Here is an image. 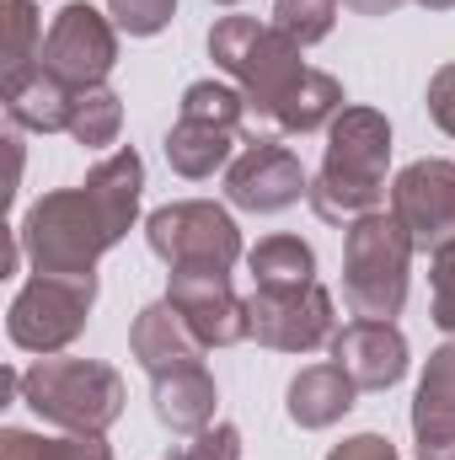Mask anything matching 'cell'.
<instances>
[{
	"mask_svg": "<svg viewBox=\"0 0 455 460\" xmlns=\"http://www.w3.org/2000/svg\"><path fill=\"white\" fill-rule=\"evenodd\" d=\"M386 166H391V123L375 108H343L327 128L322 172L311 177V215L327 226H353L386 204Z\"/></svg>",
	"mask_w": 455,
	"mask_h": 460,
	"instance_id": "cell-1",
	"label": "cell"
},
{
	"mask_svg": "<svg viewBox=\"0 0 455 460\" xmlns=\"http://www.w3.org/2000/svg\"><path fill=\"white\" fill-rule=\"evenodd\" d=\"M413 235L391 209H375L353 220L343 235V300L359 322H391L407 305V273H413Z\"/></svg>",
	"mask_w": 455,
	"mask_h": 460,
	"instance_id": "cell-2",
	"label": "cell"
},
{
	"mask_svg": "<svg viewBox=\"0 0 455 460\" xmlns=\"http://www.w3.org/2000/svg\"><path fill=\"white\" fill-rule=\"evenodd\" d=\"M210 59L241 86L246 108L268 123L306 75L300 43L290 32H279L273 22H257V16H220L210 32Z\"/></svg>",
	"mask_w": 455,
	"mask_h": 460,
	"instance_id": "cell-3",
	"label": "cell"
},
{
	"mask_svg": "<svg viewBox=\"0 0 455 460\" xmlns=\"http://www.w3.org/2000/svg\"><path fill=\"white\" fill-rule=\"evenodd\" d=\"M16 246L32 273H97L103 252H113L118 235L86 188H59L22 215Z\"/></svg>",
	"mask_w": 455,
	"mask_h": 460,
	"instance_id": "cell-4",
	"label": "cell"
},
{
	"mask_svg": "<svg viewBox=\"0 0 455 460\" xmlns=\"http://www.w3.org/2000/svg\"><path fill=\"white\" fill-rule=\"evenodd\" d=\"M22 402L65 434H108L123 418V375L97 358H38L22 375Z\"/></svg>",
	"mask_w": 455,
	"mask_h": 460,
	"instance_id": "cell-5",
	"label": "cell"
},
{
	"mask_svg": "<svg viewBox=\"0 0 455 460\" xmlns=\"http://www.w3.org/2000/svg\"><path fill=\"white\" fill-rule=\"evenodd\" d=\"M92 305H97V273H32L5 311V332L22 353L54 358L86 332Z\"/></svg>",
	"mask_w": 455,
	"mask_h": 460,
	"instance_id": "cell-6",
	"label": "cell"
},
{
	"mask_svg": "<svg viewBox=\"0 0 455 460\" xmlns=\"http://www.w3.org/2000/svg\"><path fill=\"white\" fill-rule=\"evenodd\" d=\"M145 241L166 268H220L230 273L241 262V230L230 220V209L188 199V204H166L145 220Z\"/></svg>",
	"mask_w": 455,
	"mask_h": 460,
	"instance_id": "cell-7",
	"label": "cell"
},
{
	"mask_svg": "<svg viewBox=\"0 0 455 460\" xmlns=\"http://www.w3.org/2000/svg\"><path fill=\"white\" fill-rule=\"evenodd\" d=\"M38 65H49V70H54L65 86H76V92H86V86H108V75H113V65H118L113 16H103V11L86 5V0L59 5V16H54L49 32H43V54H38Z\"/></svg>",
	"mask_w": 455,
	"mask_h": 460,
	"instance_id": "cell-8",
	"label": "cell"
},
{
	"mask_svg": "<svg viewBox=\"0 0 455 460\" xmlns=\"http://www.w3.org/2000/svg\"><path fill=\"white\" fill-rule=\"evenodd\" d=\"M252 311V338L273 353H317L322 343L338 338V316H333V295L322 284L306 289H257L246 300Z\"/></svg>",
	"mask_w": 455,
	"mask_h": 460,
	"instance_id": "cell-9",
	"label": "cell"
},
{
	"mask_svg": "<svg viewBox=\"0 0 455 460\" xmlns=\"http://www.w3.org/2000/svg\"><path fill=\"white\" fill-rule=\"evenodd\" d=\"M311 193V177L290 145L257 139L226 166V199L246 215H279Z\"/></svg>",
	"mask_w": 455,
	"mask_h": 460,
	"instance_id": "cell-10",
	"label": "cell"
},
{
	"mask_svg": "<svg viewBox=\"0 0 455 460\" xmlns=\"http://www.w3.org/2000/svg\"><path fill=\"white\" fill-rule=\"evenodd\" d=\"M166 300L183 311V322L199 332L204 348H230L252 338V311L230 289V273H220V268H172Z\"/></svg>",
	"mask_w": 455,
	"mask_h": 460,
	"instance_id": "cell-11",
	"label": "cell"
},
{
	"mask_svg": "<svg viewBox=\"0 0 455 460\" xmlns=\"http://www.w3.org/2000/svg\"><path fill=\"white\" fill-rule=\"evenodd\" d=\"M391 215L413 235L418 252H440L455 241V161H413L391 182Z\"/></svg>",
	"mask_w": 455,
	"mask_h": 460,
	"instance_id": "cell-12",
	"label": "cell"
},
{
	"mask_svg": "<svg viewBox=\"0 0 455 460\" xmlns=\"http://www.w3.org/2000/svg\"><path fill=\"white\" fill-rule=\"evenodd\" d=\"M333 364L353 375L359 391H391L407 375V338L397 322H348L333 338Z\"/></svg>",
	"mask_w": 455,
	"mask_h": 460,
	"instance_id": "cell-13",
	"label": "cell"
},
{
	"mask_svg": "<svg viewBox=\"0 0 455 460\" xmlns=\"http://www.w3.org/2000/svg\"><path fill=\"white\" fill-rule=\"evenodd\" d=\"M129 353L150 369V380H161V375H177V369L204 364L210 348L199 343V332L183 322V311H177L172 300H156V305H145V311L134 316V327H129Z\"/></svg>",
	"mask_w": 455,
	"mask_h": 460,
	"instance_id": "cell-14",
	"label": "cell"
},
{
	"mask_svg": "<svg viewBox=\"0 0 455 460\" xmlns=\"http://www.w3.org/2000/svg\"><path fill=\"white\" fill-rule=\"evenodd\" d=\"M0 102H5V118H11L16 128H32V134H59V128H70V102H76V86H65L49 65H27V70H11V75H5Z\"/></svg>",
	"mask_w": 455,
	"mask_h": 460,
	"instance_id": "cell-15",
	"label": "cell"
},
{
	"mask_svg": "<svg viewBox=\"0 0 455 460\" xmlns=\"http://www.w3.org/2000/svg\"><path fill=\"white\" fill-rule=\"evenodd\" d=\"M353 402H359V385H353V375L343 369V364H311V369H300L295 380H290V423L295 429H333L343 423L348 412H353Z\"/></svg>",
	"mask_w": 455,
	"mask_h": 460,
	"instance_id": "cell-16",
	"label": "cell"
},
{
	"mask_svg": "<svg viewBox=\"0 0 455 460\" xmlns=\"http://www.w3.org/2000/svg\"><path fill=\"white\" fill-rule=\"evenodd\" d=\"M215 402H220V391H215V380H210L204 364L177 369V375H161V380L150 385L156 423L172 429V434H199V429H210V423H215Z\"/></svg>",
	"mask_w": 455,
	"mask_h": 460,
	"instance_id": "cell-17",
	"label": "cell"
},
{
	"mask_svg": "<svg viewBox=\"0 0 455 460\" xmlns=\"http://www.w3.org/2000/svg\"><path fill=\"white\" fill-rule=\"evenodd\" d=\"M81 188L97 199V209L108 215L113 235L123 241L129 226H134V215H139V193H145V161H139V150H113L108 161H97L86 172Z\"/></svg>",
	"mask_w": 455,
	"mask_h": 460,
	"instance_id": "cell-18",
	"label": "cell"
},
{
	"mask_svg": "<svg viewBox=\"0 0 455 460\" xmlns=\"http://www.w3.org/2000/svg\"><path fill=\"white\" fill-rule=\"evenodd\" d=\"M230 145H236L230 128L199 123V118H177V123L166 128V161H172V172L188 177V182H204V177H215L220 166H230Z\"/></svg>",
	"mask_w": 455,
	"mask_h": 460,
	"instance_id": "cell-19",
	"label": "cell"
},
{
	"mask_svg": "<svg viewBox=\"0 0 455 460\" xmlns=\"http://www.w3.org/2000/svg\"><path fill=\"white\" fill-rule=\"evenodd\" d=\"M413 434L418 439H455V343L434 348L413 396Z\"/></svg>",
	"mask_w": 455,
	"mask_h": 460,
	"instance_id": "cell-20",
	"label": "cell"
},
{
	"mask_svg": "<svg viewBox=\"0 0 455 460\" xmlns=\"http://www.w3.org/2000/svg\"><path fill=\"white\" fill-rule=\"evenodd\" d=\"M246 268H252L257 289H306V284H317V252L300 235H263L246 252Z\"/></svg>",
	"mask_w": 455,
	"mask_h": 460,
	"instance_id": "cell-21",
	"label": "cell"
},
{
	"mask_svg": "<svg viewBox=\"0 0 455 460\" xmlns=\"http://www.w3.org/2000/svg\"><path fill=\"white\" fill-rule=\"evenodd\" d=\"M338 113H343V86L327 70H306L300 86L279 102L273 123H279L284 134H317V128H333Z\"/></svg>",
	"mask_w": 455,
	"mask_h": 460,
	"instance_id": "cell-22",
	"label": "cell"
},
{
	"mask_svg": "<svg viewBox=\"0 0 455 460\" xmlns=\"http://www.w3.org/2000/svg\"><path fill=\"white\" fill-rule=\"evenodd\" d=\"M118 128H123V102H118L113 86H86V92H76V102H70V139L76 145H86V150H103V145H113Z\"/></svg>",
	"mask_w": 455,
	"mask_h": 460,
	"instance_id": "cell-23",
	"label": "cell"
},
{
	"mask_svg": "<svg viewBox=\"0 0 455 460\" xmlns=\"http://www.w3.org/2000/svg\"><path fill=\"white\" fill-rule=\"evenodd\" d=\"M252 113L241 86H226V81H193L183 92V118H199V123H215V128H241V118Z\"/></svg>",
	"mask_w": 455,
	"mask_h": 460,
	"instance_id": "cell-24",
	"label": "cell"
},
{
	"mask_svg": "<svg viewBox=\"0 0 455 460\" xmlns=\"http://www.w3.org/2000/svg\"><path fill=\"white\" fill-rule=\"evenodd\" d=\"M338 5L343 0H273V27L290 32L300 49H311V43H322L333 32Z\"/></svg>",
	"mask_w": 455,
	"mask_h": 460,
	"instance_id": "cell-25",
	"label": "cell"
},
{
	"mask_svg": "<svg viewBox=\"0 0 455 460\" xmlns=\"http://www.w3.org/2000/svg\"><path fill=\"white\" fill-rule=\"evenodd\" d=\"M5 11V75L38 65V5L32 0H0Z\"/></svg>",
	"mask_w": 455,
	"mask_h": 460,
	"instance_id": "cell-26",
	"label": "cell"
},
{
	"mask_svg": "<svg viewBox=\"0 0 455 460\" xmlns=\"http://www.w3.org/2000/svg\"><path fill=\"white\" fill-rule=\"evenodd\" d=\"M108 16L129 38H156L177 16V0H108Z\"/></svg>",
	"mask_w": 455,
	"mask_h": 460,
	"instance_id": "cell-27",
	"label": "cell"
},
{
	"mask_svg": "<svg viewBox=\"0 0 455 460\" xmlns=\"http://www.w3.org/2000/svg\"><path fill=\"white\" fill-rule=\"evenodd\" d=\"M429 284H434V327L455 343V241L429 252Z\"/></svg>",
	"mask_w": 455,
	"mask_h": 460,
	"instance_id": "cell-28",
	"label": "cell"
},
{
	"mask_svg": "<svg viewBox=\"0 0 455 460\" xmlns=\"http://www.w3.org/2000/svg\"><path fill=\"white\" fill-rule=\"evenodd\" d=\"M177 460H241V429L236 423H210L193 434V445H183Z\"/></svg>",
	"mask_w": 455,
	"mask_h": 460,
	"instance_id": "cell-29",
	"label": "cell"
},
{
	"mask_svg": "<svg viewBox=\"0 0 455 460\" xmlns=\"http://www.w3.org/2000/svg\"><path fill=\"white\" fill-rule=\"evenodd\" d=\"M38 460H113V450L103 445V434H65V439H43Z\"/></svg>",
	"mask_w": 455,
	"mask_h": 460,
	"instance_id": "cell-30",
	"label": "cell"
},
{
	"mask_svg": "<svg viewBox=\"0 0 455 460\" xmlns=\"http://www.w3.org/2000/svg\"><path fill=\"white\" fill-rule=\"evenodd\" d=\"M429 118L455 139V65H440L429 75Z\"/></svg>",
	"mask_w": 455,
	"mask_h": 460,
	"instance_id": "cell-31",
	"label": "cell"
},
{
	"mask_svg": "<svg viewBox=\"0 0 455 460\" xmlns=\"http://www.w3.org/2000/svg\"><path fill=\"white\" fill-rule=\"evenodd\" d=\"M327 460H402V456H397V445H391L386 434H353V439H343Z\"/></svg>",
	"mask_w": 455,
	"mask_h": 460,
	"instance_id": "cell-32",
	"label": "cell"
},
{
	"mask_svg": "<svg viewBox=\"0 0 455 460\" xmlns=\"http://www.w3.org/2000/svg\"><path fill=\"white\" fill-rule=\"evenodd\" d=\"M43 456V439L27 434V429H5L0 434V460H38Z\"/></svg>",
	"mask_w": 455,
	"mask_h": 460,
	"instance_id": "cell-33",
	"label": "cell"
},
{
	"mask_svg": "<svg viewBox=\"0 0 455 460\" xmlns=\"http://www.w3.org/2000/svg\"><path fill=\"white\" fill-rule=\"evenodd\" d=\"M348 11H359V16H391V11H402L407 0H343Z\"/></svg>",
	"mask_w": 455,
	"mask_h": 460,
	"instance_id": "cell-34",
	"label": "cell"
},
{
	"mask_svg": "<svg viewBox=\"0 0 455 460\" xmlns=\"http://www.w3.org/2000/svg\"><path fill=\"white\" fill-rule=\"evenodd\" d=\"M418 460H455V439H418Z\"/></svg>",
	"mask_w": 455,
	"mask_h": 460,
	"instance_id": "cell-35",
	"label": "cell"
},
{
	"mask_svg": "<svg viewBox=\"0 0 455 460\" xmlns=\"http://www.w3.org/2000/svg\"><path fill=\"white\" fill-rule=\"evenodd\" d=\"M424 11H455V0H418Z\"/></svg>",
	"mask_w": 455,
	"mask_h": 460,
	"instance_id": "cell-36",
	"label": "cell"
},
{
	"mask_svg": "<svg viewBox=\"0 0 455 460\" xmlns=\"http://www.w3.org/2000/svg\"><path fill=\"white\" fill-rule=\"evenodd\" d=\"M215 5H241V0H215Z\"/></svg>",
	"mask_w": 455,
	"mask_h": 460,
	"instance_id": "cell-37",
	"label": "cell"
}]
</instances>
